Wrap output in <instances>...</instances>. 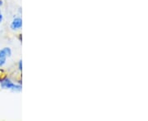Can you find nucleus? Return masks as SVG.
Wrapping results in <instances>:
<instances>
[{
  "instance_id": "423d86ee",
  "label": "nucleus",
  "mask_w": 148,
  "mask_h": 121,
  "mask_svg": "<svg viewBox=\"0 0 148 121\" xmlns=\"http://www.w3.org/2000/svg\"><path fill=\"white\" fill-rule=\"evenodd\" d=\"M3 5V1L2 0H0V6Z\"/></svg>"
},
{
  "instance_id": "20e7f679",
  "label": "nucleus",
  "mask_w": 148,
  "mask_h": 121,
  "mask_svg": "<svg viewBox=\"0 0 148 121\" xmlns=\"http://www.w3.org/2000/svg\"><path fill=\"white\" fill-rule=\"evenodd\" d=\"M3 20V13H2V11L0 10V24L2 23V21Z\"/></svg>"
},
{
  "instance_id": "7ed1b4c3",
  "label": "nucleus",
  "mask_w": 148,
  "mask_h": 121,
  "mask_svg": "<svg viewBox=\"0 0 148 121\" xmlns=\"http://www.w3.org/2000/svg\"><path fill=\"white\" fill-rule=\"evenodd\" d=\"M21 26H22V20H21V17L16 16L15 18H13V20L11 22V29L12 30H20Z\"/></svg>"
},
{
  "instance_id": "39448f33",
  "label": "nucleus",
  "mask_w": 148,
  "mask_h": 121,
  "mask_svg": "<svg viewBox=\"0 0 148 121\" xmlns=\"http://www.w3.org/2000/svg\"><path fill=\"white\" fill-rule=\"evenodd\" d=\"M19 66V70H21V61H20V62H19V66Z\"/></svg>"
},
{
  "instance_id": "f257e3e1",
  "label": "nucleus",
  "mask_w": 148,
  "mask_h": 121,
  "mask_svg": "<svg viewBox=\"0 0 148 121\" xmlns=\"http://www.w3.org/2000/svg\"><path fill=\"white\" fill-rule=\"evenodd\" d=\"M1 88L4 89H10L12 91H21V86L19 84H13L11 79H4L1 81Z\"/></svg>"
},
{
  "instance_id": "f03ea898",
  "label": "nucleus",
  "mask_w": 148,
  "mask_h": 121,
  "mask_svg": "<svg viewBox=\"0 0 148 121\" xmlns=\"http://www.w3.org/2000/svg\"><path fill=\"white\" fill-rule=\"evenodd\" d=\"M12 56V50L10 47H3L0 50V67H3L6 64L7 58Z\"/></svg>"
}]
</instances>
